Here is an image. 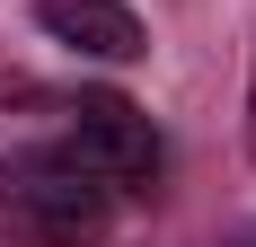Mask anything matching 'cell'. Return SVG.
<instances>
[{"instance_id":"obj_1","label":"cell","mask_w":256,"mask_h":247,"mask_svg":"<svg viewBox=\"0 0 256 247\" xmlns=\"http://www.w3.org/2000/svg\"><path fill=\"white\" fill-rule=\"evenodd\" d=\"M0 212L36 247H98L115 221V186L80 150H18L0 159Z\"/></svg>"},{"instance_id":"obj_2","label":"cell","mask_w":256,"mask_h":247,"mask_svg":"<svg viewBox=\"0 0 256 247\" xmlns=\"http://www.w3.org/2000/svg\"><path fill=\"white\" fill-rule=\"evenodd\" d=\"M71 115H80L71 124V150L115 186V194H132V186L159 176V132H150V115H142L132 98H80Z\"/></svg>"},{"instance_id":"obj_3","label":"cell","mask_w":256,"mask_h":247,"mask_svg":"<svg viewBox=\"0 0 256 247\" xmlns=\"http://www.w3.org/2000/svg\"><path fill=\"white\" fill-rule=\"evenodd\" d=\"M36 26L53 44L88 53V62H142L150 53V36H142V18L124 0H36Z\"/></svg>"},{"instance_id":"obj_4","label":"cell","mask_w":256,"mask_h":247,"mask_svg":"<svg viewBox=\"0 0 256 247\" xmlns=\"http://www.w3.org/2000/svg\"><path fill=\"white\" fill-rule=\"evenodd\" d=\"M248 159H256V62H248Z\"/></svg>"},{"instance_id":"obj_5","label":"cell","mask_w":256,"mask_h":247,"mask_svg":"<svg viewBox=\"0 0 256 247\" xmlns=\"http://www.w3.org/2000/svg\"><path fill=\"white\" fill-rule=\"evenodd\" d=\"M238 247H256V230H248V238H238Z\"/></svg>"}]
</instances>
